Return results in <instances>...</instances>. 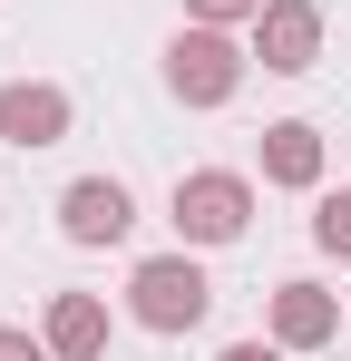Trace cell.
Wrapping results in <instances>:
<instances>
[{"mask_svg": "<svg viewBox=\"0 0 351 361\" xmlns=\"http://www.w3.org/2000/svg\"><path fill=\"white\" fill-rule=\"evenodd\" d=\"M127 312H137L147 332H195V322L215 312V283H205L195 254H147V264L127 274Z\"/></svg>", "mask_w": 351, "mask_h": 361, "instance_id": "cell-1", "label": "cell"}, {"mask_svg": "<svg viewBox=\"0 0 351 361\" xmlns=\"http://www.w3.org/2000/svg\"><path fill=\"white\" fill-rule=\"evenodd\" d=\"M166 88L185 98V108H225L234 88H244V49H234V30H215V20H185L166 49Z\"/></svg>", "mask_w": 351, "mask_h": 361, "instance_id": "cell-2", "label": "cell"}, {"mask_svg": "<svg viewBox=\"0 0 351 361\" xmlns=\"http://www.w3.org/2000/svg\"><path fill=\"white\" fill-rule=\"evenodd\" d=\"M244 225H254V185L234 176V166L176 176V235H185V244H234Z\"/></svg>", "mask_w": 351, "mask_h": 361, "instance_id": "cell-3", "label": "cell"}, {"mask_svg": "<svg viewBox=\"0 0 351 361\" xmlns=\"http://www.w3.org/2000/svg\"><path fill=\"white\" fill-rule=\"evenodd\" d=\"M254 59L273 68V78H302V68L322 59V10L312 0H264L254 10Z\"/></svg>", "mask_w": 351, "mask_h": 361, "instance_id": "cell-4", "label": "cell"}, {"mask_svg": "<svg viewBox=\"0 0 351 361\" xmlns=\"http://www.w3.org/2000/svg\"><path fill=\"white\" fill-rule=\"evenodd\" d=\"M68 118H78V108H68V88H49V78H10V88H0V147H20V157H30V147H58Z\"/></svg>", "mask_w": 351, "mask_h": 361, "instance_id": "cell-5", "label": "cell"}, {"mask_svg": "<svg viewBox=\"0 0 351 361\" xmlns=\"http://www.w3.org/2000/svg\"><path fill=\"white\" fill-rule=\"evenodd\" d=\"M127 225H137V205H127L117 176H78L58 195V235L68 244H127Z\"/></svg>", "mask_w": 351, "mask_h": 361, "instance_id": "cell-6", "label": "cell"}, {"mask_svg": "<svg viewBox=\"0 0 351 361\" xmlns=\"http://www.w3.org/2000/svg\"><path fill=\"white\" fill-rule=\"evenodd\" d=\"M342 332V293H322V283H273V342L283 352H322Z\"/></svg>", "mask_w": 351, "mask_h": 361, "instance_id": "cell-7", "label": "cell"}, {"mask_svg": "<svg viewBox=\"0 0 351 361\" xmlns=\"http://www.w3.org/2000/svg\"><path fill=\"white\" fill-rule=\"evenodd\" d=\"M39 342H49L58 361H98V352H108V302H98V293H49Z\"/></svg>", "mask_w": 351, "mask_h": 361, "instance_id": "cell-8", "label": "cell"}, {"mask_svg": "<svg viewBox=\"0 0 351 361\" xmlns=\"http://www.w3.org/2000/svg\"><path fill=\"white\" fill-rule=\"evenodd\" d=\"M264 185H322V127L312 118H273L264 127Z\"/></svg>", "mask_w": 351, "mask_h": 361, "instance_id": "cell-9", "label": "cell"}, {"mask_svg": "<svg viewBox=\"0 0 351 361\" xmlns=\"http://www.w3.org/2000/svg\"><path fill=\"white\" fill-rule=\"evenodd\" d=\"M312 244L322 254H351V195H322L312 205Z\"/></svg>", "mask_w": 351, "mask_h": 361, "instance_id": "cell-10", "label": "cell"}, {"mask_svg": "<svg viewBox=\"0 0 351 361\" xmlns=\"http://www.w3.org/2000/svg\"><path fill=\"white\" fill-rule=\"evenodd\" d=\"M264 0H185V20H215V30H234V20H254Z\"/></svg>", "mask_w": 351, "mask_h": 361, "instance_id": "cell-11", "label": "cell"}, {"mask_svg": "<svg viewBox=\"0 0 351 361\" xmlns=\"http://www.w3.org/2000/svg\"><path fill=\"white\" fill-rule=\"evenodd\" d=\"M0 361H58V352L39 342V332H20V322H10V332H0Z\"/></svg>", "mask_w": 351, "mask_h": 361, "instance_id": "cell-12", "label": "cell"}, {"mask_svg": "<svg viewBox=\"0 0 351 361\" xmlns=\"http://www.w3.org/2000/svg\"><path fill=\"white\" fill-rule=\"evenodd\" d=\"M215 361H283V342H225Z\"/></svg>", "mask_w": 351, "mask_h": 361, "instance_id": "cell-13", "label": "cell"}]
</instances>
